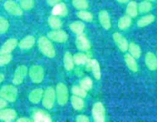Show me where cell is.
Instances as JSON below:
<instances>
[{"label": "cell", "instance_id": "33", "mask_svg": "<svg viewBox=\"0 0 157 122\" xmlns=\"http://www.w3.org/2000/svg\"><path fill=\"white\" fill-rule=\"evenodd\" d=\"M93 80L89 76H86V77H84V79L80 81V86L84 88V90H86V91H89V90L93 88Z\"/></svg>", "mask_w": 157, "mask_h": 122}, {"label": "cell", "instance_id": "11", "mask_svg": "<svg viewBox=\"0 0 157 122\" xmlns=\"http://www.w3.org/2000/svg\"><path fill=\"white\" fill-rule=\"evenodd\" d=\"M113 39L116 45L117 46V47L121 52L125 53V52L127 51L129 43L125 37L123 36L119 32H115V33L113 34Z\"/></svg>", "mask_w": 157, "mask_h": 122}, {"label": "cell", "instance_id": "29", "mask_svg": "<svg viewBox=\"0 0 157 122\" xmlns=\"http://www.w3.org/2000/svg\"><path fill=\"white\" fill-rule=\"evenodd\" d=\"M48 23L51 28H52L53 30L60 29L62 27V21L60 19L59 17L53 15L49 16V18H48Z\"/></svg>", "mask_w": 157, "mask_h": 122}, {"label": "cell", "instance_id": "18", "mask_svg": "<svg viewBox=\"0 0 157 122\" xmlns=\"http://www.w3.org/2000/svg\"><path fill=\"white\" fill-rule=\"evenodd\" d=\"M35 44V38L32 35H28L18 42V45L21 50H29L32 48Z\"/></svg>", "mask_w": 157, "mask_h": 122}, {"label": "cell", "instance_id": "19", "mask_svg": "<svg viewBox=\"0 0 157 122\" xmlns=\"http://www.w3.org/2000/svg\"><path fill=\"white\" fill-rule=\"evenodd\" d=\"M44 94V89L41 88H37L32 90L29 95V102L33 104H38L41 101Z\"/></svg>", "mask_w": 157, "mask_h": 122}, {"label": "cell", "instance_id": "7", "mask_svg": "<svg viewBox=\"0 0 157 122\" xmlns=\"http://www.w3.org/2000/svg\"><path fill=\"white\" fill-rule=\"evenodd\" d=\"M47 37L52 41L60 43V44L65 43L68 40V34L67 32L61 30V28L51 30L48 33Z\"/></svg>", "mask_w": 157, "mask_h": 122}, {"label": "cell", "instance_id": "16", "mask_svg": "<svg viewBox=\"0 0 157 122\" xmlns=\"http://www.w3.org/2000/svg\"><path fill=\"white\" fill-rule=\"evenodd\" d=\"M98 18H99L100 24L102 26L103 28H104L105 30H109L111 27V20H110V16L107 11H100Z\"/></svg>", "mask_w": 157, "mask_h": 122}, {"label": "cell", "instance_id": "42", "mask_svg": "<svg viewBox=\"0 0 157 122\" xmlns=\"http://www.w3.org/2000/svg\"><path fill=\"white\" fill-rule=\"evenodd\" d=\"M17 122H31L32 121V119L29 118V117H19L18 119H17Z\"/></svg>", "mask_w": 157, "mask_h": 122}, {"label": "cell", "instance_id": "32", "mask_svg": "<svg viewBox=\"0 0 157 122\" xmlns=\"http://www.w3.org/2000/svg\"><path fill=\"white\" fill-rule=\"evenodd\" d=\"M152 8H153V5L150 2L147 1H143L138 5V11H139L140 13L142 14H146L148 13L151 11Z\"/></svg>", "mask_w": 157, "mask_h": 122}, {"label": "cell", "instance_id": "35", "mask_svg": "<svg viewBox=\"0 0 157 122\" xmlns=\"http://www.w3.org/2000/svg\"><path fill=\"white\" fill-rule=\"evenodd\" d=\"M71 92L73 95L81 98H85L87 95V91L81 88L80 85H74L71 88Z\"/></svg>", "mask_w": 157, "mask_h": 122}, {"label": "cell", "instance_id": "9", "mask_svg": "<svg viewBox=\"0 0 157 122\" xmlns=\"http://www.w3.org/2000/svg\"><path fill=\"white\" fill-rule=\"evenodd\" d=\"M4 9L8 13L14 16H21L23 14V10L20 5L13 0H7L5 2Z\"/></svg>", "mask_w": 157, "mask_h": 122}, {"label": "cell", "instance_id": "24", "mask_svg": "<svg viewBox=\"0 0 157 122\" xmlns=\"http://www.w3.org/2000/svg\"><path fill=\"white\" fill-rule=\"evenodd\" d=\"M71 103L74 109L77 110V111H81L84 108V99H83V98L79 97V96L73 95L71 97Z\"/></svg>", "mask_w": 157, "mask_h": 122}, {"label": "cell", "instance_id": "22", "mask_svg": "<svg viewBox=\"0 0 157 122\" xmlns=\"http://www.w3.org/2000/svg\"><path fill=\"white\" fill-rule=\"evenodd\" d=\"M155 19H156L155 15H153V14H148V15H144V16L141 17V18L137 21V23H136V24H137L138 27H144L150 25V24H152L153 22H154Z\"/></svg>", "mask_w": 157, "mask_h": 122}, {"label": "cell", "instance_id": "43", "mask_svg": "<svg viewBox=\"0 0 157 122\" xmlns=\"http://www.w3.org/2000/svg\"><path fill=\"white\" fill-rule=\"evenodd\" d=\"M116 1L119 3H121V4H125V3H128L130 0H116Z\"/></svg>", "mask_w": 157, "mask_h": 122}, {"label": "cell", "instance_id": "30", "mask_svg": "<svg viewBox=\"0 0 157 122\" xmlns=\"http://www.w3.org/2000/svg\"><path fill=\"white\" fill-rule=\"evenodd\" d=\"M73 59L77 65H86L90 58L84 53H77L73 56Z\"/></svg>", "mask_w": 157, "mask_h": 122}, {"label": "cell", "instance_id": "41", "mask_svg": "<svg viewBox=\"0 0 157 122\" xmlns=\"http://www.w3.org/2000/svg\"><path fill=\"white\" fill-rule=\"evenodd\" d=\"M6 106H7V102L5 99H3L2 98L0 97V110L6 108Z\"/></svg>", "mask_w": 157, "mask_h": 122}, {"label": "cell", "instance_id": "6", "mask_svg": "<svg viewBox=\"0 0 157 122\" xmlns=\"http://www.w3.org/2000/svg\"><path fill=\"white\" fill-rule=\"evenodd\" d=\"M29 77L31 80L35 84L41 83L44 77V70L41 66L33 65L29 70Z\"/></svg>", "mask_w": 157, "mask_h": 122}, {"label": "cell", "instance_id": "20", "mask_svg": "<svg viewBox=\"0 0 157 122\" xmlns=\"http://www.w3.org/2000/svg\"><path fill=\"white\" fill-rule=\"evenodd\" d=\"M67 7L64 2H59L53 6L52 13L53 15L58 17H64L67 15Z\"/></svg>", "mask_w": 157, "mask_h": 122}, {"label": "cell", "instance_id": "15", "mask_svg": "<svg viewBox=\"0 0 157 122\" xmlns=\"http://www.w3.org/2000/svg\"><path fill=\"white\" fill-rule=\"evenodd\" d=\"M32 120L35 122H51L52 120L50 114L41 109H37L32 114Z\"/></svg>", "mask_w": 157, "mask_h": 122}, {"label": "cell", "instance_id": "3", "mask_svg": "<svg viewBox=\"0 0 157 122\" xmlns=\"http://www.w3.org/2000/svg\"><path fill=\"white\" fill-rule=\"evenodd\" d=\"M55 94H56V100L58 105L64 106L67 103L69 99V94L68 88L65 84L63 82L58 83L55 88Z\"/></svg>", "mask_w": 157, "mask_h": 122}, {"label": "cell", "instance_id": "36", "mask_svg": "<svg viewBox=\"0 0 157 122\" xmlns=\"http://www.w3.org/2000/svg\"><path fill=\"white\" fill-rule=\"evenodd\" d=\"M9 28V22L6 18L0 16V34L6 33Z\"/></svg>", "mask_w": 157, "mask_h": 122}, {"label": "cell", "instance_id": "10", "mask_svg": "<svg viewBox=\"0 0 157 122\" xmlns=\"http://www.w3.org/2000/svg\"><path fill=\"white\" fill-rule=\"evenodd\" d=\"M75 45L80 51L82 52L88 51L91 47V44H90L88 38L84 33L77 35L76 40H75Z\"/></svg>", "mask_w": 157, "mask_h": 122}, {"label": "cell", "instance_id": "40", "mask_svg": "<svg viewBox=\"0 0 157 122\" xmlns=\"http://www.w3.org/2000/svg\"><path fill=\"white\" fill-rule=\"evenodd\" d=\"M61 1H62V0H46L48 5L50 6H52V7H53L54 5H55L58 4V3L61 2Z\"/></svg>", "mask_w": 157, "mask_h": 122}, {"label": "cell", "instance_id": "37", "mask_svg": "<svg viewBox=\"0 0 157 122\" xmlns=\"http://www.w3.org/2000/svg\"><path fill=\"white\" fill-rule=\"evenodd\" d=\"M34 5H35L34 0H20V6L22 10H31L32 9H33Z\"/></svg>", "mask_w": 157, "mask_h": 122}, {"label": "cell", "instance_id": "23", "mask_svg": "<svg viewBox=\"0 0 157 122\" xmlns=\"http://www.w3.org/2000/svg\"><path fill=\"white\" fill-rule=\"evenodd\" d=\"M126 13L130 18H135L139 14L138 11V4L135 1H130L127 4V9H126Z\"/></svg>", "mask_w": 157, "mask_h": 122}, {"label": "cell", "instance_id": "14", "mask_svg": "<svg viewBox=\"0 0 157 122\" xmlns=\"http://www.w3.org/2000/svg\"><path fill=\"white\" fill-rule=\"evenodd\" d=\"M87 68L91 70L93 76L97 80H100L101 78V70L98 61L95 59H90L86 63Z\"/></svg>", "mask_w": 157, "mask_h": 122}, {"label": "cell", "instance_id": "25", "mask_svg": "<svg viewBox=\"0 0 157 122\" xmlns=\"http://www.w3.org/2000/svg\"><path fill=\"white\" fill-rule=\"evenodd\" d=\"M69 27H70V30L73 33L76 34L78 35L80 34L84 33V30L85 29V24H84V23L83 21H75L74 22L71 23Z\"/></svg>", "mask_w": 157, "mask_h": 122}, {"label": "cell", "instance_id": "21", "mask_svg": "<svg viewBox=\"0 0 157 122\" xmlns=\"http://www.w3.org/2000/svg\"><path fill=\"white\" fill-rule=\"evenodd\" d=\"M124 61H125L126 65L128 67L129 70H131L132 72H134V73H136L138 71L139 66H138V63L136 62V59L133 57V56H132L130 53L125 54V56H124Z\"/></svg>", "mask_w": 157, "mask_h": 122}, {"label": "cell", "instance_id": "1", "mask_svg": "<svg viewBox=\"0 0 157 122\" xmlns=\"http://www.w3.org/2000/svg\"><path fill=\"white\" fill-rule=\"evenodd\" d=\"M38 47L41 53L48 58H53L55 56V47L52 41L48 37L41 36L38 40Z\"/></svg>", "mask_w": 157, "mask_h": 122}, {"label": "cell", "instance_id": "5", "mask_svg": "<svg viewBox=\"0 0 157 122\" xmlns=\"http://www.w3.org/2000/svg\"><path fill=\"white\" fill-rule=\"evenodd\" d=\"M92 117L94 122H104L106 120V110L104 104L97 102L92 108Z\"/></svg>", "mask_w": 157, "mask_h": 122}, {"label": "cell", "instance_id": "17", "mask_svg": "<svg viewBox=\"0 0 157 122\" xmlns=\"http://www.w3.org/2000/svg\"><path fill=\"white\" fill-rule=\"evenodd\" d=\"M145 64L151 71L157 70V56L153 52H148L145 56Z\"/></svg>", "mask_w": 157, "mask_h": 122}, {"label": "cell", "instance_id": "28", "mask_svg": "<svg viewBox=\"0 0 157 122\" xmlns=\"http://www.w3.org/2000/svg\"><path fill=\"white\" fill-rule=\"evenodd\" d=\"M129 53L136 59H139L141 56V48L136 43L131 42L129 44L128 50Z\"/></svg>", "mask_w": 157, "mask_h": 122}, {"label": "cell", "instance_id": "31", "mask_svg": "<svg viewBox=\"0 0 157 122\" xmlns=\"http://www.w3.org/2000/svg\"><path fill=\"white\" fill-rule=\"evenodd\" d=\"M76 15L78 18L86 22H90L94 19L93 14L87 10H79L77 12Z\"/></svg>", "mask_w": 157, "mask_h": 122}, {"label": "cell", "instance_id": "38", "mask_svg": "<svg viewBox=\"0 0 157 122\" xmlns=\"http://www.w3.org/2000/svg\"><path fill=\"white\" fill-rule=\"evenodd\" d=\"M12 56L11 53H8V54H1L0 55V66H3L12 61Z\"/></svg>", "mask_w": 157, "mask_h": 122}, {"label": "cell", "instance_id": "48", "mask_svg": "<svg viewBox=\"0 0 157 122\" xmlns=\"http://www.w3.org/2000/svg\"><path fill=\"white\" fill-rule=\"evenodd\" d=\"M0 1H1V0H0Z\"/></svg>", "mask_w": 157, "mask_h": 122}, {"label": "cell", "instance_id": "13", "mask_svg": "<svg viewBox=\"0 0 157 122\" xmlns=\"http://www.w3.org/2000/svg\"><path fill=\"white\" fill-rule=\"evenodd\" d=\"M17 112L13 108H2L0 110V120L5 122L13 121L16 119Z\"/></svg>", "mask_w": 157, "mask_h": 122}, {"label": "cell", "instance_id": "46", "mask_svg": "<svg viewBox=\"0 0 157 122\" xmlns=\"http://www.w3.org/2000/svg\"><path fill=\"white\" fill-rule=\"evenodd\" d=\"M18 1H20V0H18Z\"/></svg>", "mask_w": 157, "mask_h": 122}, {"label": "cell", "instance_id": "39", "mask_svg": "<svg viewBox=\"0 0 157 122\" xmlns=\"http://www.w3.org/2000/svg\"><path fill=\"white\" fill-rule=\"evenodd\" d=\"M75 120L77 122H89L90 118L88 117V116L85 115V114H79L76 117Z\"/></svg>", "mask_w": 157, "mask_h": 122}, {"label": "cell", "instance_id": "47", "mask_svg": "<svg viewBox=\"0 0 157 122\" xmlns=\"http://www.w3.org/2000/svg\"><path fill=\"white\" fill-rule=\"evenodd\" d=\"M156 56H157V55H156Z\"/></svg>", "mask_w": 157, "mask_h": 122}, {"label": "cell", "instance_id": "44", "mask_svg": "<svg viewBox=\"0 0 157 122\" xmlns=\"http://www.w3.org/2000/svg\"><path fill=\"white\" fill-rule=\"evenodd\" d=\"M4 79H5V76L2 74V73H0V83H2V82H3Z\"/></svg>", "mask_w": 157, "mask_h": 122}, {"label": "cell", "instance_id": "27", "mask_svg": "<svg viewBox=\"0 0 157 122\" xmlns=\"http://www.w3.org/2000/svg\"><path fill=\"white\" fill-rule=\"evenodd\" d=\"M132 18L128 16L127 15L121 17L118 21L117 26L120 30H126L131 26Z\"/></svg>", "mask_w": 157, "mask_h": 122}, {"label": "cell", "instance_id": "8", "mask_svg": "<svg viewBox=\"0 0 157 122\" xmlns=\"http://www.w3.org/2000/svg\"><path fill=\"white\" fill-rule=\"evenodd\" d=\"M29 73V69L25 65H20L15 70L12 78V83L15 85H21L24 81L25 78Z\"/></svg>", "mask_w": 157, "mask_h": 122}, {"label": "cell", "instance_id": "12", "mask_svg": "<svg viewBox=\"0 0 157 122\" xmlns=\"http://www.w3.org/2000/svg\"><path fill=\"white\" fill-rule=\"evenodd\" d=\"M18 41L15 38H9L0 47V55L11 53L18 46Z\"/></svg>", "mask_w": 157, "mask_h": 122}, {"label": "cell", "instance_id": "4", "mask_svg": "<svg viewBox=\"0 0 157 122\" xmlns=\"http://www.w3.org/2000/svg\"><path fill=\"white\" fill-rule=\"evenodd\" d=\"M42 105L45 109L50 110L55 105L56 100V94L55 89L52 86H49L44 91L42 97Z\"/></svg>", "mask_w": 157, "mask_h": 122}, {"label": "cell", "instance_id": "34", "mask_svg": "<svg viewBox=\"0 0 157 122\" xmlns=\"http://www.w3.org/2000/svg\"><path fill=\"white\" fill-rule=\"evenodd\" d=\"M72 5L78 10H86L89 7L87 0H72Z\"/></svg>", "mask_w": 157, "mask_h": 122}, {"label": "cell", "instance_id": "45", "mask_svg": "<svg viewBox=\"0 0 157 122\" xmlns=\"http://www.w3.org/2000/svg\"><path fill=\"white\" fill-rule=\"evenodd\" d=\"M147 1H149V2H155V1H156V0H147Z\"/></svg>", "mask_w": 157, "mask_h": 122}, {"label": "cell", "instance_id": "26", "mask_svg": "<svg viewBox=\"0 0 157 122\" xmlns=\"http://www.w3.org/2000/svg\"><path fill=\"white\" fill-rule=\"evenodd\" d=\"M63 62H64V69L67 71H71L74 69V67H75V62H74L73 56H72L70 52H66L64 53Z\"/></svg>", "mask_w": 157, "mask_h": 122}, {"label": "cell", "instance_id": "2", "mask_svg": "<svg viewBox=\"0 0 157 122\" xmlns=\"http://www.w3.org/2000/svg\"><path fill=\"white\" fill-rule=\"evenodd\" d=\"M0 97L9 102H14L18 98V88L14 85H3L0 88Z\"/></svg>", "mask_w": 157, "mask_h": 122}]
</instances>
